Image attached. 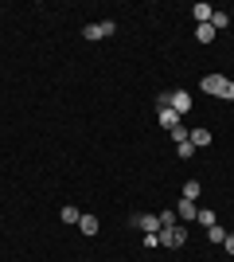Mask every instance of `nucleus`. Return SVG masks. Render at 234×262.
<instances>
[{
  "mask_svg": "<svg viewBox=\"0 0 234 262\" xmlns=\"http://www.w3.org/2000/svg\"><path fill=\"white\" fill-rule=\"evenodd\" d=\"M199 86H203V94H211V98L234 102V82H230V78H223V75H203Z\"/></svg>",
  "mask_w": 234,
  "mask_h": 262,
  "instance_id": "1",
  "label": "nucleus"
},
{
  "mask_svg": "<svg viewBox=\"0 0 234 262\" xmlns=\"http://www.w3.org/2000/svg\"><path fill=\"white\" fill-rule=\"evenodd\" d=\"M184 239H188V231L179 227H160V247H184Z\"/></svg>",
  "mask_w": 234,
  "mask_h": 262,
  "instance_id": "2",
  "label": "nucleus"
},
{
  "mask_svg": "<svg viewBox=\"0 0 234 262\" xmlns=\"http://www.w3.org/2000/svg\"><path fill=\"white\" fill-rule=\"evenodd\" d=\"M168 110H176L179 118H184V114L191 110V94L188 90H172V94H168Z\"/></svg>",
  "mask_w": 234,
  "mask_h": 262,
  "instance_id": "3",
  "label": "nucleus"
},
{
  "mask_svg": "<svg viewBox=\"0 0 234 262\" xmlns=\"http://www.w3.org/2000/svg\"><path fill=\"white\" fill-rule=\"evenodd\" d=\"M113 32H117V28H113L110 20H106V24H86V28H82V35H86V39H110Z\"/></svg>",
  "mask_w": 234,
  "mask_h": 262,
  "instance_id": "4",
  "label": "nucleus"
},
{
  "mask_svg": "<svg viewBox=\"0 0 234 262\" xmlns=\"http://www.w3.org/2000/svg\"><path fill=\"white\" fill-rule=\"evenodd\" d=\"M137 227H145V235H156L160 231V215H133Z\"/></svg>",
  "mask_w": 234,
  "mask_h": 262,
  "instance_id": "5",
  "label": "nucleus"
},
{
  "mask_svg": "<svg viewBox=\"0 0 234 262\" xmlns=\"http://www.w3.org/2000/svg\"><path fill=\"white\" fill-rule=\"evenodd\" d=\"M160 125H164V129L172 133V129L179 125V114H176V110H168V106H160Z\"/></svg>",
  "mask_w": 234,
  "mask_h": 262,
  "instance_id": "6",
  "label": "nucleus"
},
{
  "mask_svg": "<svg viewBox=\"0 0 234 262\" xmlns=\"http://www.w3.org/2000/svg\"><path fill=\"white\" fill-rule=\"evenodd\" d=\"M188 141L195 145V149H207V145H211V129H191Z\"/></svg>",
  "mask_w": 234,
  "mask_h": 262,
  "instance_id": "7",
  "label": "nucleus"
},
{
  "mask_svg": "<svg viewBox=\"0 0 234 262\" xmlns=\"http://www.w3.org/2000/svg\"><path fill=\"white\" fill-rule=\"evenodd\" d=\"M195 215H199V208H195V200H179V219H188V223H191Z\"/></svg>",
  "mask_w": 234,
  "mask_h": 262,
  "instance_id": "8",
  "label": "nucleus"
},
{
  "mask_svg": "<svg viewBox=\"0 0 234 262\" xmlns=\"http://www.w3.org/2000/svg\"><path fill=\"white\" fill-rule=\"evenodd\" d=\"M78 231H86V235H98V215H82V219H78Z\"/></svg>",
  "mask_w": 234,
  "mask_h": 262,
  "instance_id": "9",
  "label": "nucleus"
},
{
  "mask_svg": "<svg viewBox=\"0 0 234 262\" xmlns=\"http://www.w3.org/2000/svg\"><path fill=\"white\" fill-rule=\"evenodd\" d=\"M211 4H195V8H191V16H195V20H199V24H211Z\"/></svg>",
  "mask_w": 234,
  "mask_h": 262,
  "instance_id": "10",
  "label": "nucleus"
},
{
  "mask_svg": "<svg viewBox=\"0 0 234 262\" xmlns=\"http://www.w3.org/2000/svg\"><path fill=\"white\" fill-rule=\"evenodd\" d=\"M211 28H215V32L230 28V16H226V12H211Z\"/></svg>",
  "mask_w": 234,
  "mask_h": 262,
  "instance_id": "11",
  "label": "nucleus"
},
{
  "mask_svg": "<svg viewBox=\"0 0 234 262\" xmlns=\"http://www.w3.org/2000/svg\"><path fill=\"white\" fill-rule=\"evenodd\" d=\"M195 39H199V43H211V39H215V28H211V24H199V28H195Z\"/></svg>",
  "mask_w": 234,
  "mask_h": 262,
  "instance_id": "12",
  "label": "nucleus"
},
{
  "mask_svg": "<svg viewBox=\"0 0 234 262\" xmlns=\"http://www.w3.org/2000/svg\"><path fill=\"white\" fill-rule=\"evenodd\" d=\"M199 192H203L199 180H188V184H184V200H199Z\"/></svg>",
  "mask_w": 234,
  "mask_h": 262,
  "instance_id": "13",
  "label": "nucleus"
},
{
  "mask_svg": "<svg viewBox=\"0 0 234 262\" xmlns=\"http://www.w3.org/2000/svg\"><path fill=\"white\" fill-rule=\"evenodd\" d=\"M176 153H179V161H191V157H195V145H191V141H179Z\"/></svg>",
  "mask_w": 234,
  "mask_h": 262,
  "instance_id": "14",
  "label": "nucleus"
},
{
  "mask_svg": "<svg viewBox=\"0 0 234 262\" xmlns=\"http://www.w3.org/2000/svg\"><path fill=\"white\" fill-rule=\"evenodd\" d=\"M78 219H82V211H78L74 204H67V208H63V223H78Z\"/></svg>",
  "mask_w": 234,
  "mask_h": 262,
  "instance_id": "15",
  "label": "nucleus"
},
{
  "mask_svg": "<svg viewBox=\"0 0 234 262\" xmlns=\"http://www.w3.org/2000/svg\"><path fill=\"white\" fill-rule=\"evenodd\" d=\"M207 239H211V243H223V239H226V231L215 223V227H207Z\"/></svg>",
  "mask_w": 234,
  "mask_h": 262,
  "instance_id": "16",
  "label": "nucleus"
},
{
  "mask_svg": "<svg viewBox=\"0 0 234 262\" xmlns=\"http://www.w3.org/2000/svg\"><path fill=\"white\" fill-rule=\"evenodd\" d=\"M195 223H203V227H215V211H199V215H195Z\"/></svg>",
  "mask_w": 234,
  "mask_h": 262,
  "instance_id": "17",
  "label": "nucleus"
},
{
  "mask_svg": "<svg viewBox=\"0 0 234 262\" xmlns=\"http://www.w3.org/2000/svg\"><path fill=\"white\" fill-rule=\"evenodd\" d=\"M160 227H176V211H160Z\"/></svg>",
  "mask_w": 234,
  "mask_h": 262,
  "instance_id": "18",
  "label": "nucleus"
},
{
  "mask_svg": "<svg viewBox=\"0 0 234 262\" xmlns=\"http://www.w3.org/2000/svg\"><path fill=\"white\" fill-rule=\"evenodd\" d=\"M188 133H191V129H184V125H176V129H172V141H176V145H179V141H188Z\"/></svg>",
  "mask_w": 234,
  "mask_h": 262,
  "instance_id": "19",
  "label": "nucleus"
},
{
  "mask_svg": "<svg viewBox=\"0 0 234 262\" xmlns=\"http://www.w3.org/2000/svg\"><path fill=\"white\" fill-rule=\"evenodd\" d=\"M223 247H226V254H234V231H226V239H223Z\"/></svg>",
  "mask_w": 234,
  "mask_h": 262,
  "instance_id": "20",
  "label": "nucleus"
}]
</instances>
